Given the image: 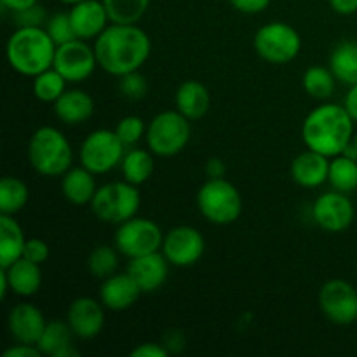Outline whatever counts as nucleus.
Returning a JSON list of instances; mask_svg holds the SVG:
<instances>
[{
	"mask_svg": "<svg viewBox=\"0 0 357 357\" xmlns=\"http://www.w3.org/2000/svg\"><path fill=\"white\" fill-rule=\"evenodd\" d=\"M98 66L114 77L138 72L152 52L149 33L138 24L112 23L94 38Z\"/></svg>",
	"mask_w": 357,
	"mask_h": 357,
	"instance_id": "obj_1",
	"label": "nucleus"
},
{
	"mask_svg": "<svg viewBox=\"0 0 357 357\" xmlns=\"http://www.w3.org/2000/svg\"><path fill=\"white\" fill-rule=\"evenodd\" d=\"M354 138V119L344 105L323 103L314 108L302 124V139L307 149L326 157L344 153Z\"/></svg>",
	"mask_w": 357,
	"mask_h": 357,
	"instance_id": "obj_2",
	"label": "nucleus"
},
{
	"mask_svg": "<svg viewBox=\"0 0 357 357\" xmlns=\"http://www.w3.org/2000/svg\"><path fill=\"white\" fill-rule=\"evenodd\" d=\"M56 42L44 26H21L9 37L6 56L10 68L24 77H37L52 68Z\"/></svg>",
	"mask_w": 357,
	"mask_h": 357,
	"instance_id": "obj_3",
	"label": "nucleus"
},
{
	"mask_svg": "<svg viewBox=\"0 0 357 357\" xmlns=\"http://www.w3.org/2000/svg\"><path fill=\"white\" fill-rule=\"evenodd\" d=\"M26 155L35 173L45 178L63 176L73 164L68 138L52 126H42L30 136Z\"/></svg>",
	"mask_w": 357,
	"mask_h": 357,
	"instance_id": "obj_4",
	"label": "nucleus"
},
{
	"mask_svg": "<svg viewBox=\"0 0 357 357\" xmlns=\"http://www.w3.org/2000/svg\"><path fill=\"white\" fill-rule=\"evenodd\" d=\"M197 208L209 223L230 225L243 213V197L232 181L208 178L197 192Z\"/></svg>",
	"mask_w": 357,
	"mask_h": 357,
	"instance_id": "obj_5",
	"label": "nucleus"
},
{
	"mask_svg": "<svg viewBox=\"0 0 357 357\" xmlns=\"http://www.w3.org/2000/svg\"><path fill=\"white\" fill-rule=\"evenodd\" d=\"M139 204H142V194L138 187L124 180L110 181L98 187L89 206L98 220L121 225L138 215Z\"/></svg>",
	"mask_w": 357,
	"mask_h": 357,
	"instance_id": "obj_6",
	"label": "nucleus"
},
{
	"mask_svg": "<svg viewBox=\"0 0 357 357\" xmlns=\"http://www.w3.org/2000/svg\"><path fill=\"white\" fill-rule=\"evenodd\" d=\"M192 121L178 110L157 114L146 126V146L153 155L174 157L183 152L192 136Z\"/></svg>",
	"mask_w": 357,
	"mask_h": 357,
	"instance_id": "obj_7",
	"label": "nucleus"
},
{
	"mask_svg": "<svg viewBox=\"0 0 357 357\" xmlns=\"http://www.w3.org/2000/svg\"><path fill=\"white\" fill-rule=\"evenodd\" d=\"M253 44L261 59L274 65H286L300 54L302 37L291 24L284 21H271L258 28Z\"/></svg>",
	"mask_w": 357,
	"mask_h": 357,
	"instance_id": "obj_8",
	"label": "nucleus"
},
{
	"mask_svg": "<svg viewBox=\"0 0 357 357\" xmlns=\"http://www.w3.org/2000/svg\"><path fill=\"white\" fill-rule=\"evenodd\" d=\"M126 145L121 142L115 129H96L89 132L80 143L79 159L80 166L89 169L91 173L107 174L124 159Z\"/></svg>",
	"mask_w": 357,
	"mask_h": 357,
	"instance_id": "obj_9",
	"label": "nucleus"
},
{
	"mask_svg": "<svg viewBox=\"0 0 357 357\" xmlns=\"http://www.w3.org/2000/svg\"><path fill=\"white\" fill-rule=\"evenodd\" d=\"M164 234L153 220L143 216H132L121 223L115 232V248L129 260L143 255L155 253L162 248Z\"/></svg>",
	"mask_w": 357,
	"mask_h": 357,
	"instance_id": "obj_10",
	"label": "nucleus"
},
{
	"mask_svg": "<svg viewBox=\"0 0 357 357\" xmlns=\"http://www.w3.org/2000/svg\"><path fill=\"white\" fill-rule=\"evenodd\" d=\"M98 66L94 47L82 38H73L66 44L58 45L52 68L58 70L66 82L79 84L89 79Z\"/></svg>",
	"mask_w": 357,
	"mask_h": 357,
	"instance_id": "obj_11",
	"label": "nucleus"
},
{
	"mask_svg": "<svg viewBox=\"0 0 357 357\" xmlns=\"http://www.w3.org/2000/svg\"><path fill=\"white\" fill-rule=\"evenodd\" d=\"M319 307L335 324L347 326L357 321V289L344 279H330L319 291Z\"/></svg>",
	"mask_w": 357,
	"mask_h": 357,
	"instance_id": "obj_12",
	"label": "nucleus"
},
{
	"mask_svg": "<svg viewBox=\"0 0 357 357\" xmlns=\"http://www.w3.org/2000/svg\"><path fill=\"white\" fill-rule=\"evenodd\" d=\"M206 250L204 236L195 227L178 225L173 227L167 234H164L162 251L174 267H192L202 258Z\"/></svg>",
	"mask_w": 357,
	"mask_h": 357,
	"instance_id": "obj_13",
	"label": "nucleus"
},
{
	"mask_svg": "<svg viewBox=\"0 0 357 357\" xmlns=\"http://www.w3.org/2000/svg\"><path fill=\"white\" fill-rule=\"evenodd\" d=\"M312 218L326 232L340 234L354 223L356 208L349 194L330 190L321 194L314 201Z\"/></svg>",
	"mask_w": 357,
	"mask_h": 357,
	"instance_id": "obj_14",
	"label": "nucleus"
},
{
	"mask_svg": "<svg viewBox=\"0 0 357 357\" xmlns=\"http://www.w3.org/2000/svg\"><path fill=\"white\" fill-rule=\"evenodd\" d=\"M66 323L77 338L91 340L103 331L105 305L93 296H79L66 310Z\"/></svg>",
	"mask_w": 357,
	"mask_h": 357,
	"instance_id": "obj_15",
	"label": "nucleus"
},
{
	"mask_svg": "<svg viewBox=\"0 0 357 357\" xmlns=\"http://www.w3.org/2000/svg\"><path fill=\"white\" fill-rule=\"evenodd\" d=\"M45 324L47 321H45L42 310L28 302L14 305L7 316V330H9L10 337L16 340V344L37 345L44 333Z\"/></svg>",
	"mask_w": 357,
	"mask_h": 357,
	"instance_id": "obj_16",
	"label": "nucleus"
},
{
	"mask_svg": "<svg viewBox=\"0 0 357 357\" xmlns=\"http://www.w3.org/2000/svg\"><path fill=\"white\" fill-rule=\"evenodd\" d=\"M169 261L162 251L131 258L128 264V274L135 279L142 293H153L164 286L169 275Z\"/></svg>",
	"mask_w": 357,
	"mask_h": 357,
	"instance_id": "obj_17",
	"label": "nucleus"
},
{
	"mask_svg": "<svg viewBox=\"0 0 357 357\" xmlns=\"http://www.w3.org/2000/svg\"><path fill=\"white\" fill-rule=\"evenodd\" d=\"M70 21H72L73 31L77 38L82 40H93L103 33L108 23H112L105 9L103 0H82L73 3L70 9Z\"/></svg>",
	"mask_w": 357,
	"mask_h": 357,
	"instance_id": "obj_18",
	"label": "nucleus"
},
{
	"mask_svg": "<svg viewBox=\"0 0 357 357\" xmlns=\"http://www.w3.org/2000/svg\"><path fill=\"white\" fill-rule=\"evenodd\" d=\"M139 295H142V289L128 272L124 274L115 272L110 278L103 279V284L100 288L101 303L105 305V309L114 310V312L131 309L138 302Z\"/></svg>",
	"mask_w": 357,
	"mask_h": 357,
	"instance_id": "obj_19",
	"label": "nucleus"
},
{
	"mask_svg": "<svg viewBox=\"0 0 357 357\" xmlns=\"http://www.w3.org/2000/svg\"><path fill=\"white\" fill-rule=\"evenodd\" d=\"M330 157L307 149L293 159L291 178L296 185L303 188H317L328 181L330 174Z\"/></svg>",
	"mask_w": 357,
	"mask_h": 357,
	"instance_id": "obj_20",
	"label": "nucleus"
},
{
	"mask_svg": "<svg viewBox=\"0 0 357 357\" xmlns=\"http://www.w3.org/2000/svg\"><path fill=\"white\" fill-rule=\"evenodd\" d=\"M54 114L63 124L79 126L89 121L94 114V100L82 89H66L52 103Z\"/></svg>",
	"mask_w": 357,
	"mask_h": 357,
	"instance_id": "obj_21",
	"label": "nucleus"
},
{
	"mask_svg": "<svg viewBox=\"0 0 357 357\" xmlns=\"http://www.w3.org/2000/svg\"><path fill=\"white\" fill-rule=\"evenodd\" d=\"M174 105L188 121H201L211 107V94L199 80H185L174 94Z\"/></svg>",
	"mask_w": 357,
	"mask_h": 357,
	"instance_id": "obj_22",
	"label": "nucleus"
},
{
	"mask_svg": "<svg viewBox=\"0 0 357 357\" xmlns=\"http://www.w3.org/2000/svg\"><path fill=\"white\" fill-rule=\"evenodd\" d=\"M98 190L96 174L91 173L84 166L70 167L61 176L63 197L73 206L91 204Z\"/></svg>",
	"mask_w": 357,
	"mask_h": 357,
	"instance_id": "obj_23",
	"label": "nucleus"
},
{
	"mask_svg": "<svg viewBox=\"0 0 357 357\" xmlns=\"http://www.w3.org/2000/svg\"><path fill=\"white\" fill-rule=\"evenodd\" d=\"M73 337L75 335L66 321H49L37 347L49 357H79V351L72 344Z\"/></svg>",
	"mask_w": 357,
	"mask_h": 357,
	"instance_id": "obj_24",
	"label": "nucleus"
},
{
	"mask_svg": "<svg viewBox=\"0 0 357 357\" xmlns=\"http://www.w3.org/2000/svg\"><path fill=\"white\" fill-rule=\"evenodd\" d=\"M3 271H6L7 279H9V288L14 295L30 298V296L37 295L38 289H40L42 271L38 264H33L26 258H20Z\"/></svg>",
	"mask_w": 357,
	"mask_h": 357,
	"instance_id": "obj_25",
	"label": "nucleus"
},
{
	"mask_svg": "<svg viewBox=\"0 0 357 357\" xmlns=\"http://www.w3.org/2000/svg\"><path fill=\"white\" fill-rule=\"evenodd\" d=\"M24 234L13 215H0V267L7 268L23 258Z\"/></svg>",
	"mask_w": 357,
	"mask_h": 357,
	"instance_id": "obj_26",
	"label": "nucleus"
},
{
	"mask_svg": "<svg viewBox=\"0 0 357 357\" xmlns=\"http://www.w3.org/2000/svg\"><path fill=\"white\" fill-rule=\"evenodd\" d=\"M121 169L126 181L139 187V185H143L145 181L150 180V176L153 174V169H155L153 152L152 150L131 146V149L124 153V159H122L121 162Z\"/></svg>",
	"mask_w": 357,
	"mask_h": 357,
	"instance_id": "obj_27",
	"label": "nucleus"
},
{
	"mask_svg": "<svg viewBox=\"0 0 357 357\" xmlns=\"http://www.w3.org/2000/svg\"><path fill=\"white\" fill-rule=\"evenodd\" d=\"M330 68L340 82L357 84V42H340L330 54Z\"/></svg>",
	"mask_w": 357,
	"mask_h": 357,
	"instance_id": "obj_28",
	"label": "nucleus"
},
{
	"mask_svg": "<svg viewBox=\"0 0 357 357\" xmlns=\"http://www.w3.org/2000/svg\"><path fill=\"white\" fill-rule=\"evenodd\" d=\"M328 183L333 190L352 194L357 190V160L351 157L340 155L331 157L330 160V174H328Z\"/></svg>",
	"mask_w": 357,
	"mask_h": 357,
	"instance_id": "obj_29",
	"label": "nucleus"
},
{
	"mask_svg": "<svg viewBox=\"0 0 357 357\" xmlns=\"http://www.w3.org/2000/svg\"><path fill=\"white\" fill-rule=\"evenodd\" d=\"M30 190L26 183L16 176H3L0 180V215H16L26 206Z\"/></svg>",
	"mask_w": 357,
	"mask_h": 357,
	"instance_id": "obj_30",
	"label": "nucleus"
},
{
	"mask_svg": "<svg viewBox=\"0 0 357 357\" xmlns=\"http://www.w3.org/2000/svg\"><path fill=\"white\" fill-rule=\"evenodd\" d=\"M302 86L309 96L314 100H328L333 96L335 87H337V77L326 66L314 65L305 70L302 77Z\"/></svg>",
	"mask_w": 357,
	"mask_h": 357,
	"instance_id": "obj_31",
	"label": "nucleus"
},
{
	"mask_svg": "<svg viewBox=\"0 0 357 357\" xmlns=\"http://www.w3.org/2000/svg\"><path fill=\"white\" fill-rule=\"evenodd\" d=\"M112 23L136 24L150 6V0H103Z\"/></svg>",
	"mask_w": 357,
	"mask_h": 357,
	"instance_id": "obj_32",
	"label": "nucleus"
},
{
	"mask_svg": "<svg viewBox=\"0 0 357 357\" xmlns=\"http://www.w3.org/2000/svg\"><path fill=\"white\" fill-rule=\"evenodd\" d=\"M66 79L56 68H49L45 72L33 77L31 91L33 96L42 103H54L66 91Z\"/></svg>",
	"mask_w": 357,
	"mask_h": 357,
	"instance_id": "obj_33",
	"label": "nucleus"
},
{
	"mask_svg": "<svg viewBox=\"0 0 357 357\" xmlns=\"http://www.w3.org/2000/svg\"><path fill=\"white\" fill-rule=\"evenodd\" d=\"M119 267V250L108 244H101L91 251L87 258V268L91 275L96 279H107L117 272Z\"/></svg>",
	"mask_w": 357,
	"mask_h": 357,
	"instance_id": "obj_34",
	"label": "nucleus"
},
{
	"mask_svg": "<svg viewBox=\"0 0 357 357\" xmlns=\"http://www.w3.org/2000/svg\"><path fill=\"white\" fill-rule=\"evenodd\" d=\"M115 132L121 138V142L124 143L126 149H131L136 146L146 135V126L143 122L142 117L138 115H126L115 126Z\"/></svg>",
	"mask_w": 357,
	"mask_h": 357,
	"instance_id": "obj_35",
	"label": "nucleus"
},
{
	"mask_svg": "<svg viewBox=\"0 0 357 357\" xmlns=\"http://www.w3.org/2000/svg\"><path fill=\"white\" fill-rule=\"evenodd\" d=\"M119 93L124 98L131 101H139L146 96L149 93V82L146 77L138 72L126 73V75L119 77Z\"/></svg>",
	"mask_w": 357,
	"mask_h": 357,
	"instance_id": "obj_36",
	"label": "nucleus"
},
{
	"mask_svg": "<svg viewBox=\"0 0 357 357\" xmlns=\"http://www.w3.org/2000/svg\"><path fill=\"white\" fill-rule=\"evenodd\" d=\"M45 30L51 35L52 40L56 42V45L66 44V42L77 38L68 13H58L49 17L47 23H45Z\"/></svg>",
	"mask_w": 357,
	"mask_h": 357,
	"instance_id": "obj_37",
	"label": "nucleus"
},
{
	"mask_svg": "<svg viewBox=\"0 0 357 357\" xmlns=\"http://www.w3.org/2000/svg\"><path fill=\"white\" fill-rule=\"evenodd\" d=\"M13 20L16 23L17 28L21 26H42L44 23H47V10L40 3H35V6L28 7V9L17 10L13 13Z\"/></svg>",
	"mask_w": 357,
	"mask_h": 357,
	"instance_id": "obj_38",
	"label": "nucleus"
},
{
	"mask_svg": "<svg viewBox=\"0 0 357 357\" xmlns=\"http://www.w3.org/2000/svg\"><path fill=\"white\" fill-rule=\"evenodd\" d=\"M49 253H51V251H49L47 243L38 239V237H31V239H26V243H24L23 258L33 261V264H45L49 258Z\"/></svg>",
	"mask_w": 357,
	"mask_h": 357,
	"instance_id": "obj_39",
	"label": "nucleus"
},
{
	"mask_svg": "<svg viewBox=\"0 0 357 357\" xmlns=\"http://www.w3.org/2000/svg\"><path fill=\"white\" fill-rule=\"evenodd\" d=\"M230 6L243 14H260L271 6L272 0H229Z\"/></svg>",
	"mask_w": 357,
	"mask_h": 357,
	"instance_id": "obj_40",
	"label": "nucleus"
},
{
	"mask_svg": "<svg viewBox=\"0 0 357 357\" xmlns=\"http://www.w3.org/2000/svg\"><path fill=\"white\" fill-rule=\"evenodd\" d=\"M169 351L164 347L162 344H152V342H145V344L138 345L131 351V357H167Z\"/></svg>",
	"mask_w": 357,
	"mask_h": 357,
	"instance_id": "obj_41",
	"label": "nucleus"
},
{
	"mask_svg": "<svg viewBox=\"0 0 357 357\" xmlns=\"http://www.w3.org/2000/svg\"><path fill=\"white\" fill-rule=\"evenodd\" d=\"M42 356L40 349L37 345L30 344H16L3 351V357H38Z\"/></svg>",
	"mask_w": 357,
	"mask_h": 357,
	"instance_id": "obj_42",
	"label": "nucleus"
},
{
	"mask_svg": "<svg viewBox=\"0 0 357 357\" xmlns=\"http://www.w3.org/2000/svg\"><path fill=\"white\" fill-rule=\"evenodd\" d=\"M204 173L208 178H225L227 166L220 157H211L206 160L204 164Z\"/></svg>",
	"mask_w": 357,
	"mask_h": 357,
	"instance_id": "obj_43",
	"label": "nucleus"
},
{
	"mask_svg": "<svg viewBox=\"0 0 357 357\" xmlns=\"http://www.w3.org/2000/svg\"><path fill=\"white\" fill-rule=\"evenodd\" d=\"M328 2L331 9L342 16H351L357 13V0H328Z\"/></svg>",
	"mask_w": 357,
	"mask_h": 357,
	"instance_id": "obj_44",
	"label": "nucleus"
},
{
	"mask_svg": "<svg viewBox=\"0 0 357 357\" xmlns=\"http://www.w3.org/2000/svg\"><path fill=\"white\" fill-rule=\"evenodd\" d=\"M164 347L171 352H180L183 349V335L180 331H169L164 335Z\"/></svg>",
	"mask_w": 357,
	"mask_h": 357,
	"instance_id": "obj_45",
	"label": "nucleus"
},
{
	"mask_svg": "<svg viewBox=\"0 0 357 357\" xmlns=\"http://www.w3.org/2000/svg\"><path fill=\"white\" fill-rule=\"evenodd\" d=\"M344 107H345V110L349 112V115L354 119V122H357V84L351 86L349 93L345 94Z\"/></svg>",
	"mask_w": 357,
	"mask_h": 357,
	"instance_id": "obj_46",
	"label": "nucleus"
},
{
	"mask_svg": "<svg viewBox=\"0 0 357 357\" xmlns=\"http://www.w3.org/2000/svg\"><path fill=\"white\" fill-rule=\"evenodd\" d=\"M3 9H9L10 13H17V10L28 9V7L38 3V0H0Z\"/></svg>",
	"mask_w": 357,
	"mask_h": 357,
	"instance_id": "obj_47",
	"label": "nucleus"
},
{
	"mask_svg": "<svg viewBox=\"0 0 357 357\" xmlns=\"http://www.w3.org/2000/svg\"><path fill=\"white\" fill-rule=\"evenodd\" d=\"M9 291H10L9 279H7L6 271H3V268L0 267V298H6L7 293H9Z\"/></svg>",
	"mask_w": 357,
	"mask_h": 357,
	"instance_id": "obj_48",
	"label": "nucleus"
},
{
	"mask_svg": "<svg viewBox=\"0 0 357 357\" xmlns=\"http://www.w3.org/2000/svg\"><path fill=\"white\" fill-rule=\"evenodd\" d=\"M344 155H347V157H351V159L357 160V132H354V138H352V142L349 143L347 149L344 150Z\"/></svg>",
	"mask_w": 357,
	"mask_h": 357,
	"instance_id": "obj_49",
	"label": "nucleus"
},
{
	"mask_svg": "<svg viewBox=\"0 0 357 357\" xmlns=\"http://www.w3.org/2000/svg\"><path fill=\"white\" fill-rule=\"evenodd\" d=\"M61 3H68V6H73V3L77 2H82V0H59Z\"/></svg>",
	"mask_w": 357,
	"mask_h": 357,
	"instance_id": "obj_50",
	"label": "nucleus"
},
{
	"mask_svg": "<svg viewBox=\"0 0 357 357\" xmlns=\"http://www.w3.org/2000/svg\"><path fill=\"white\" fill-rule=\"evenodd\" d=\"M356 268H357V265H356Z\"/></svg>",
	"mask_w": 357,
	"mask_h": 357,
	"instance_id": "obj_51",
	"label": "nucleus"
}]
</instances>
